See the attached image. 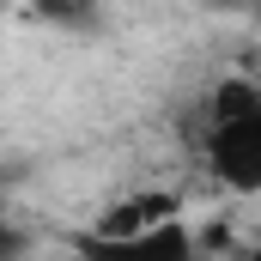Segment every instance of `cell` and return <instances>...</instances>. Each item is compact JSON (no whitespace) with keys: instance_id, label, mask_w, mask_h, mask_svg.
Segmentation results:
<instances>
[{"instance_id":"obj_1","label":"cell","mask_w":261,"mask_h":261,"mask_svg":"<svg viewBox=\"0 0 261 261\" xmlns=\"http://www.w3.org/2000/svg\"><path fill=\"white\" fill-rule=\"evenodd\" d=\"M195 146L231 195H261V79H225L206 91Z\"/></svg>"}]
</instances>
